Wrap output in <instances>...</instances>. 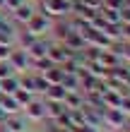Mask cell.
<instances>
[{
	"mask_svg": "<svg viewBox=\"0 0 130 132\" xmlns=\"http://www.w3.org/2000/svg\"><path fill=\"white\" fill-rule=\"evenodd\" d=\"M29 3H32V0H29Z\"/></svg>",
	"mask_w": 130,
	"mask_h": 132,
	"instance_id": "obj_28",
	"label": "cell"
},
{
	"mask_svg": "<svg viewBox=\"0 0 130 132\" xmlns=\"http://www.w3.org/2000/svg\"><path fill=\"white\" fill-rule=\"evenodd\" d=\"M104 7H109V10H120V7H123V0H104Z\"/></svg>",
	"mask_w": 130,
	"mask_h": 132,
	"instance_id": "obj_21",
	"label": "cell"
},
{
	"mask_svg": "<svg viewBox=\"0 0 130 132\" xmlns=\"http://www.w3.org/2000/svg\"><path fill=\"white\" fill-rule=\"evenodd\" d=\"M63 103H65L67 111H75V108H82V106H85V96H82V91H65Z\"/></svg>",
	"mask_w": 130,
	"mask_h": 132,
	"instance_id": "obj_11",
	"label": "cell"
},
{
	"mask_svg": "<svg viewBox=\"0 0 130 132\" xmlns=\"http://www.w3.org/2000/svg\"><path fill=\"white\" fill-rule=\"evenodd\" d=\"M12 96H14V101L19 103V108H22V111H24V108H27V106H29V103H32V101L36 98V94H34V91H29V89H22V87H19L17 91H14Z\"/></svg>",
	"mask_w": 130,
	"mask_h": 132,
	"instance_id": "obj_12",
	"label": "cell"
},
{
	"mask_svg": "<svg viewBox=\"0 0 130 132\" xmlns=\"http://www.w3.org/2000/svg\"><path fill=\"white\" fill-rule=\"evenodd\" d=\"M29 3V0H5V12H12V10H17L19 5H24Z\"/></svg>",
	"mask_w": 130,
	"mask_h": 132,
	"instance_id": "obj_19",
	"label": "cell"
},
{
	"mask_svg": "<svg viewBox=\"0 0 130 132\" xmlns=\"http://www.w3.org/2000/svg\"><path fill=\"white\" fill-rule=\"evenodd\" d=\"M82 3H85V7L91 10V12H99L104 7V0H82Z\"/></svg>",
	"mask_w": 130,
	"mask_h": 132,
	"instance_id": "obj_18",
	"label": "cell"
},
{
	"mask_svg": "<svg viewBox=\"0 0 130 132\" xmlns=\"http://www.w3.org/2000/svg\"><path fill=\"white\" fill-rule=\"evenodd\" d=\"M14 43H0V60H7V55L12 53Z\"/></svg>",
	"mask_w": 130,
	"mask_h": 132,
	"instance_id": "obj_20",
	"label": "cell"
},
{
	"mask_svg": "<svg viewBox=\"0 0 130 132\" xmlns=\"http://www.w3.org/2000/svg\"><path fill=\"white\" fill-rule=\"evenodd\" d=\"M51 24H53V19H48V17H43V14H39L36 12L32 19L27 22L22 29H27V31H32L34 36H48L51 34Z\"/></svg>",
	"mask_w": 130,
	"mask_h": 132,
	"instance_id": "obj_1",
	"label": "cell"
},
{
	"mask_svg": "<svg viewBox=\"0 0 130 132\" xmlns=\"http://www.w3.org/2000/svg\"><path fill=\"white\" fill-rule=\"evenodd\" d=\"M48 46H51V36H39L36 41L27 48V55L29 60H36V58H43L48 53Z\"/></svg>",
	"mask_w": 130,
	"mask_h": 132,
	"instance_id": "obj_7",
	"label": "cell"
},
{
	"mask_svg": "<svg viewBox=\"0 0 130 132\" xmlns=\"http://www.w3.org/2000/svg\"><path fill=\"white\" fill-rule=\"evenodd\" d=\"M19 89V75H10L5 79H0V91L3 94H14Z\"/></svg>",
	"mask_w": 130,
	"mask_h": 132,
	"instance_id": "obj_13",
	"label": "cell"
},
{
	"mask_svg": "<svg viewBox=\"0 0 130 132\" xmlns=\"http://www.w3.org/2000/svg\"><path fill=\"white\" fill-rule=\"evenodd\" d=\"M70 55H72V51H67L60 41H53V38H51V46H48V53H46V58H48L53 65H63Z\"/></svg>",
	"mask_w": 130,
	"mask_h": 132,
	"instance_id": "obj_4",
	"label": "cell"
},
{
	"mask_svg": "<svg viewBox=\"0 0 130 132\" xmlns=\"http://www.w3.org/2000/svg\"><path fill=\"white\" fill-rule=\"evenodd\" d=\"M22 113H24V118H27L29 122H41V120H46V98H43V96H41V98L36 96Z\"/></svg>",
	"mask_w": 130,
	"mask_h": 132,
	"instance_id": "obj_2",
	"label": "cell"
},
{
	"mask_svg": "<svg viewBox=\"0 0 130 132\" xmlns=\"http://www.w3.org/2000/svg\"><path fill=\"white\" fill-rule=\"evenodd\" d=\"M39 75H43L48 84H60V79H63V67H60V65H53V67L46 70V72H39Z\"/></svg>",
	"mask_w": 130,
	"mask_h": 132,
	"instance_id": "obj_16",
	"label": "cell"
},
{
	"mask_svg": "<svg viewBox=\"0 0 130 132\" xmlns=\"http://www.w3.org/2000/svg\"><path fill=\"white\" fill-rule=\"evenodd\" d=\"M125 125V115L118 111V108H106L104 111V127H111V130H123Z\"/></svg>",
	"mask_w": 130,
	"mask_h": 132,
	"instance_id": "obj_6",
	"label": "cell"
},
{
	"mask_svg": "<svg viewBox=\"0 0 130 132\" xmlns=\"http://www.w3.org/2000/svg\"><path fill=\"white\" fill-rule=\"evenodd\" d=\"M7 63L12 65V70H14L17 75H19V72H27V70H29V55H27L24 48H17V46H14L12 53L7 55Z\"/></svg>",
	"mask_w": 130,
	"mask_h": 132,
	"instance_id": "obj_5",
	"label": "cell"
},
{
	"mask_svg": "<svg viewBox=\"0 0 130 132\" xmlns=\"http://www.w3.org/2000/svg\"><path fill=\"white\" fill-rule=\"evenodd\" d=\"M3 125L10 130V132H29V120L24 118V113H14V115H7Z\"/></svg>",
	"mask_w": 130,
	"mask_h": 132,
	"instance_id": "obj_8",
	"label": "cell"
},
{
	"mask_svg": "<svg viewBox=\"0 0 130 132\" xmlns=\"http://www.w3.org/2000/svg\"><path fill=\"white\" fill-rule=\"evenodd\" d=\"M60 43H63L67 51H72V53H80V51L87 48V43H85V38H82V34H75V31H70Z\"/></svg>",
	"mask_w": 130,
	"mask_h": 132,
	"instance_id": "obj_9",
	"label": "cell"
},
{
	"mask_svg": "<svg viewBox=\"0 0 130 132\" xmlns=\"http://www.w3.org/2000/svg\"><path fill=\"white\" fill-rule=\"evenodd\" d=\"M0 12H5V0H0Z\"/></svg>",
	"mask_w": 130,
	"mask_h": 132,
	"instance_id": "obj_25",
	"label": "cell"
},
{
	"mask_svg": "<svg viewBox=\"0 0 130 132\" xmlns=\"http://www.w3.org/2000/svg\"><path fill=\"white\" fill-rule=\"evenodd\" d=\"M10 75H17L12 70V65L7 63V60H0V79H5V77H10Z\"/></svg>",
	"mask_w": 130,
	"mask_h": 132,
	"instance_id": "obj_17",
	"label": "cell"
},
{
	"mask_svg": "<svg viewBox=\"0 0 130 132\" xmlns=\"http://www.w3.org/2000/svg\"><path fill=\"white\" fill-rule=\"evenodd\" d=\"M0 132H10V130H7V127H5V125H0Z\"/></svg>",
	"mask_w": 130,
	"mask_h": 132,
	"instance_id": "obj_26",
	"label": "cell"
},
{
	"mask_svg": "<svg viewBox=\"0 0 130 132\" xmlns=\"http://www.w3.org/2000/svg\"><path fill=\"white\" fill-rule=\"evenodd\" d=\"M0 108L5 111V115H14V113H22L19 103L14 101L12 94H0Z\"/></svg>",
	"mask_w": 130,
	"mask_h": 132,
	"instance_id": "obj_10",
	"label": "cell"
},
{
	"mask_svg": "<svg viewBox=\"0 0 130 132\" xmlns=\"http://www.w3.org/2000/svg\"><path fill=\"white\" fill-rule=\"evenodd\" d=\"M43 98H46V101H60V103H63V98H65V89H63V84H51V87L46 89Z\"/></svg>",
	"mask_w": 130,
	"mask_h": 132,
	"instance_id": "obj_14",
	"label": "cell"
},
{
	"mask_svg": "<svg viewBox=\"0 0 130 132\" xmlns=\"http://www.w3.org/2000/svg\"><path fill=\"white\" fill-rule=\"evenodd\" d=\"M120 24H130V7H120Z\"/></svg>",
	"mask_w": 130,
	"mask_h": 132,
	"instance_id": "obj_22",
	"label": "cell"
},
{
	"mask_svg": "<svg viewBox=\"0 0 130 132\" xmlns=\"http://www.w3.org/2000/svg\"><path fill=\"white\" fill-rule=\"evenodd\" d=\"M65 91H82L80 89V77L77 75H70V72H63V79H60Z\"/></svg>",
	"mask_w": 130,
	"mask_h": 132,
	"instance_id": "obj_15",
	"label": "cell"
},
{
	"mask_svg": "<svg viewBox=\"0 0 130 132\" xmlns=\"http://www.w3.org/2000/svg\"><path fill=\"white\" fill-rule=\"evenodd\" d=\"M123 41H130V24H123V34H120Z\"/></svg>",
	"mask_w": 130,
	"mask_h": 132,
	"instance_id": "obj_23",
	"label": "cell"
},
{
	"mask_svg": "<svg viewBox=\"0 0 130 132\" xmlns=\"http://www.w3.org/2000/svg\"><path fill=\"white\" fill-rule=\"evenodd\" d=\"M7 14H10V19H12V24L22 29V27H24L27 22H29V19H32L34 14H36V7H34L32 3H24V5H19L17 10H12V12H7Z\"/></svg>",
	"mask_w": 130,
	"mask_h": 132,
	"instance_id": "obj_3",
	"label": "cell"
},
{
	"mask_svg": "<svg viewBox=\"0 0 130 132\" xmlns=\"http://www.w3.org/2000/svg\"><path fill=\"white\" fill-rule=\"evenodd\" d=\"M5 118H7V115H5V111H3V108H0V125L5 122Z\"/></svg>",
	"mask_w": 130,
	"mask_h": 132,
	"instance_id": "obj_24",
	"label": "cell"
},
{
	"mask_svg": "<svg viewBox=\"0 0 130 132\" xmlns=\"http://www.w3.org/2000/svg\"><path fill=\"white\" fill-rule=\"evenodd\" d=\"M120 132H130V130H128V127H123V130H120Z\"/></svg>",
	"mask_w": 130,
	"mask_h": 132,
	"instance_id": "obj_27",
	"label": "cell"
}]
</instances>
